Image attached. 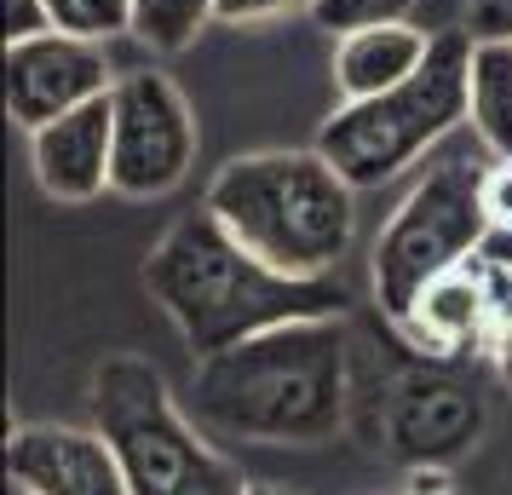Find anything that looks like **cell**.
Instances as JSON below:
<instances>
[{"mask_svg":"<svg viewBox=\"0 0 512 495\" xmlns=\"http://www.w3.org/2000/svg\"><path fill=\"white\" fill-rule=\"evenodd\" d=\"M351 352L340 317H300L196 357L190 415L219 438L311 449L346 426Z\"/></svg>","mask_w":512,"mask_h":495,"instance_id":"obj_1","label":"cell"},{"mask_svg":"<svg viewBox=\"0 0 512 495\" xmlns=\"http://www.w3.org/2000/svg\"><path fill=\"white\" fill-rule=\"evenodd\" d=\"M144 288L196 357L225 352L277 323L340 317L351 306V288L340 277H288L265 265L248 242H236L219 225L208 202L167 225V236L144 260Z\"/></svg>","mask_w":512,"mask_h":495,"instance_id":"obj_2","label":"cell"},{"mask_svg":"<svg viewBox=\"0 0 512 495\" xmlns=\"http://www.w3.org/2000/svg\"><path fill=\"white\" fill-rule=\"evenodd\" d=\"M208 208L288 277H334L357 236V185L323 150H254L213 173Z\"/></svg>","mask_w":512,"mask_h":495,"instance_id":"obj_3","label":"cell"},{"mask_svg":"<svg viewBox=\"0 0 512 495\" xmlns=\"http://www.w3.org/2000/svg\"><path fill=\"white\" fill-rule=\"evenodd\" d=\"M484 167L489 150L478 144L472 127H461L455 139L438 144L420 162V179L397 196L386 225L374 231L369 277H374V300L392 323L409 317L420 288L438 283L455 265H472L484 254V242L495 236L484 213Z\"/></svg>","mask_w":512,"mask_h":495,"instance_id":"obj_4","label":"cell"},{"mask_svg":"<svg viewBox=\"0 0 512 495\" xmlns=\"http://www.w3.org/2000/svg\"><path fill=\"white\" fill-rule=\"evenodd\" d=\"M466 58H472V35L461 24L438 29L432 58L409 81L374 98H340V110L317 133V150L357 190L392 185L397 173L420 167L466 127Z\"/></svg>","mask_w":512,"mask_h":495,"instance_id":"obj_5","label":"cell"},{"mask_svg":"<svg viewBox=\"0 0 512 495\" xmlns=\"http://www.w3.org/2000/svg\"><path fill=\"white\" fill-rule=\"evenodd\" d=\"M93 426L110 438L127 495H248L242 472L173 403L156 363L110 352L93 369Z\"/></svg>","mask_w":512,"mask_h":495,"instance_id":"obj_6","label":"cell"},{"mask_svg":"<svg viewBox=\"0 0 512 495\" xmlns=\"http://www.w3.org/2000/svg\"><path fill=\"white\" fill-rule=\"evenodd\" d=\"M110 110H116V179L110 190L156 202L167 190H179L196 167L202 150V127L179 81L156 64L121 70L110 87Z\"/></svg>","mask_w":512,"mask_h":495,"instance_id":"obj_7","label":"cell"},{"mask_svg":"<svg viewBox=\"0 0 512 495\" xmlns=\"http://www.w3.org/2000/svg\"><path fill=\"white\" fill-rule=\"evenodd\" d=\"M484 421H489L484 386L472 375H461L449 357H438V363H426V369H415V375H403L392 386L386 449L403 467L438 472L484 438Z\"/></svg>","mask_w":512,"mask_h":495,"instance_id":"obj_8","label":"cell"},{"mask_svg":"<svg viewBox=\"0 0 512 495\" xmlns=\"http://www.w3.org/2000/svg\"><path fill=\"white\" fill-rule=\"evenodd\" d=\"M116 64L104 41L70 35V29H41L29 41H6V110L18 127L64 116L87 98H104L116 87Z\"/></svg>","mask_w":512,"mask_h":495,"instance_id":"obj_9","label":"cell"},{"mask_svg":"<svg viewBox=\"0 0 512 495\" xmlns=\"http://www.w3.org/2000/svg\"><path fill=\"white\" fill-rule=\"evenodd\" d=\"M6 478L41 495H127V472L98 426H12L6 432Z\"/></svg>","mask_w":512,"mask_h":495,"instance_id":"obj_10","label":"cell"},{"mask_svg":"<svg viewBox=\"0 0 512 495\" xmlns=\"http://www.w3.org/2000/svg\"><path fill=\"white\" fill-rule=\"evenodd\" d=\"M29 173L52 202H93L116 179V110L110 93L29 127Z\"/></svg>","mask_w":512,"mask_h":495,"instance_id":"obj_11","label":"cell"},{"mask_svg":"<svg viewBox=\"0 0 512 495\" xmlns=\"http://www.w3.org/2000/svg\"><path fill=\"white\" fill-rule=\"evenodd\" d=\"M397 329L409 334V346H420L426 357L461 363V357L484 352L489 329H495V294H489L484 265L478 260L455 265V271H443L438 283H426Z\"/></svg>","mask_w":512,"mask_h":495,"instance_id":"obj_12","label":"cell"},{"mask_svg":"<svg viewBox=\"0 0 512 495\" xmlns=\"http://www.w3.org/2000/svg\"><path fill=\"white\" fill-rule=\"evenodd\" d=\"M432 41H438V29H426L420 18L346 29V35L334 41V87H340V98L386 93V87L409 81V75L432 58Z\"/></svg>","mask_w":512,"mask_h":495,"instance_id":"obj_13","label":"cell"},{"mask_svg":"<svg viewBox=\"0 0 512 495\" xmlns=\"http://www.w3.org/2000/svg\"><path fill=\"white\" fill-rule=\"evenodd\" d=\"M466 127L478 133L489 156H512V41H472Z\"/></svg>","mask_w":512,"mask_h":495,"instance_id":"obj_14","label":"cell"},{"mask_svg":"<svg viewBox=\"0 0 512 495\" xmlns=\"http://www.w3.org/2000/svg\"><path fill=\"white\" fill-rule=\"evenodd\" d=\"M219 18V0H133V41L150 58L185 52Z\"/></svg>","mask_w":512,"mask_h":495,"instance_id":"obj_15","label":"cell"},{"mask_svg":"<svg viewBox=\"0 0 512 495\" xmlns=\"http://www.w3.org/2000/svg\"><path fill=\"white\" fill-rule=\"evenodd\" d=\"M52 29H70V35H87V41H121L133 35V0H47Z\"/></svg>","mask_w":512,"mask_h":495,"instance_id":"obj_16","label":"cell"},{"mask_svg":"<svg viewBox=\"0 0 512 495\" xmlns=\"http://www.w3.org/2000/svg\"><path fill=\"white\" fill-rule=\"evenodd\" d=\"M420 6L426 0H317L311 24L328 29V35H346V29H369V24H403Z\"/></svg>","mask_w":512,"mask_h":495,"instance_id":"obj_17","label":"cell"},{"mask_svg":"<svg viewBox=\"0 0 512 495\" xmlns=\"http://www.w3.org/2000/svg\"><path fill=\"white\" fill-rule=\"evenodd\" d=\"M317 0H219V24L231 29H254V24H277L294 12H311Z\"/></svg>","mask_w":512,"mask_h":495,"instance_id":"obj_18","label":"cell"},{"mask_svg":"<svg viewBox=\"0 0 512 495\" xmlns=\"http://www.w3.org/2000/svg\"><path fill=\"white\" fill-rule=\"evenodd\" d=\"M484 213H489V225H495V236H512V156H489Z\"/></svg>","mask_w":512,"mask_h":495,"instance_id":"obj_19","label":"cell"},{"mask_svg":"<svg viewBox=\"0 0 512 495\" xmlns=\"http://www.w3.org/2000/svg\"><path fill=\"white\" fill-rule=\"evenodd\" d=\"M461 29L472 41H512V0H466Z\"/></svg>","mask_w":512,"mask_h":495,"instance_id":"obj_20","label":"cell"},{"mask_svg":"<svg viewBox=\"0 0 512 495\" xmlns=\"http://www.w3.org/2000/svg\"><path fill=\"white\" fill-rule=\"evenodd\" d=\"M0 18H6V41H29V35L52 29L47 0H0Z\"/></svg>","mask_w":512,"mask_h":495,"instance_id":"obj_21","label":"cell"},{"mask_svg":"<svg viewBox=\"0 0 512 495\" xmlns=\"http://www.w3.org/2000/svg\"><path fill=\"white\" fill-rule=\"evenodd\" d=\"M484 254H489V260H501V265H512V236H489Z\"/></svg>","mask_w":512,"mask_h":495,"instance_id":"obj_22","label":"cell"},{"mask_svg":"<svg viewBox=\"0 0 512 495\" xmlns=\"http://www.w3.org/2000/svg\"><path fill=\"white\" fill-rule=\"evenodd\" d=\"M409 495H449V484H443L438 472H420V484H415Z\"/></svg>","mask_w":512,"mask_h":495,"instance_id":"obj_23","label":"cell"},{"mask_svg":"<svg viewBox=\"0 0 512 495\" xmlns=\"http://www.w3.org/2000/svg\"><path fill=\"white\" fill-rule=\"evenodd\" d=\"M6 495H41V490H29V484H12V478H6Z\"/></svg>","mask_w":512,"mask_h":495,"instance_id":"obj_24","label":"cell"},{"mask_svg":"<svg viewBox=\"0 0 512 495\" xmlns=\"http://www.w3.org/2000/svg\"><path fill=\"white\" fill-rule=\"evenodd\" d=\"M248 495H282V490H271V484H248Z\"/></svg>","mask_w":512,"mask_h":495,"instance_id":"obj_25","label":"cell"}]
</instances>
